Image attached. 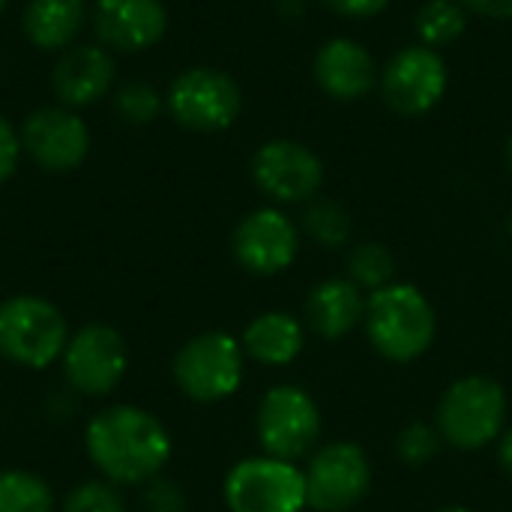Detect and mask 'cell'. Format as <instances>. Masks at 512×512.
Returning <instances> with one entry per match:
<instances>
[{
  "label": "cell",
  "mask_w": 512,
  "mask_h": 512,
  "mask_svg": "<svg viewBox=\"0 0 512 512\" xmlns=\"http://www.w3.org/2000/svg\"><path fill=\"white\" fill-rule=\"evenodd\" d=\"M366 300H369V294H363L348 276L321 279L306 294L303 324L312 336H318L324 342H339V339L351 336L357 327H363Z\"/></svg>",
  "instance_id": "obj_17"
},
{
  "label": "cell",
  "mask_w": 512,
  "mask_h": 512,
  "mask_svg": "<svg viewBox=\"0 0 512 512\" xmlns=\"http://www.w3.org/2000/svg\"><path fill=\"white\" fill-rule=\"evenodd\" d=\"M324 414L300 384H273L255 405L258 450L285 462H306L321 447Z\"/></svg>",
  "instance_id": "obj_6"
},
{
  "label": "cell",
  "mask_w": 512,
  "mask_h": 512,
  "mask_svg": "<svg viewBox=\"0 0 512 512\" xmlns=\"http://www.w3.org/2000/svg\"><path fill=\"white\" fill-rule=\"evenodd\" d=\"M24 153L45 171H75L90 156V129L69 108H36L21 126Z\"/></svg>",
  "instance_id": "obj_14"
},
{
  "label": "cell",
  "mask_w": 512,
  "mask_h": 512,
  "mask_svg": "<svg viewBox=\"0 0 512 512\" xmlns=\"http://www.w3.org/2000/svg\"><path fill=\"white\" fill-rule=\"evenodd\" d=\"M444 450V438L435 429V423L414 420L396 435V456L405 468H426L438 459Z\"/></svg>",
  "instance_id": "obj_26"
},
{
  "label": "cell",
  "mask_w": 512,
  "mask_h": 512,
  "mask_svg": "<svg viewBox=\"0 0 512 512\" xmlns=\"http://www.w3.org/2000/svg\"><path fill=\"white\" fill-rule=\"evenodd\" d=\"M252 180L273 204H309L324 186L321 156L294 138H273L252 156Z\"/></svg>",
  "instance_id": "obj_12"
},
{
  "label": "cell",
  "mask_w": 512,
  "mask_h": 512,
  "mask_svg": "<svg viewBox=\"0 0 512 512\" xmlns=\"http://www.w3.org/2000/svg\"><path fill=\"white\" fill-rule=\"evenodd\" d=\"M57 366L72 396L108 399L126 381L129 345L117 327L105 321H90L72 330Z\"/></svg>",
  "instance_id": "obj_7"
},
{
  "label": "cell",
  "mask_w": 512,
  "mask_h": 512,
  "mask_svg": "<svg viewBox=\"0 0 512 512\" xmlns=\"http://www.w3.org/2000/svg\"><path fill=\"white\" fill-rule=\"evenodd\" d=\"M84 21L87 0H30L21 15V30L39 51H66Z\"/></svg>",
  "instance_id": "obj_20"
},
{
  "label": "cell",
  "mask_w": 512,
  "mask_h": 512,
  "mask_svg": "<svg viewBox=\"0 0 512 512\" xmlns=\"http://www.w3.org/2000/svg\"><path fill=\"white\" fill-rule=\"evenodd\" d=\"M246 363L249 360L243 354L240 336L225 330H204L177 348L171 360V378L189 402L219 405L243 387Z\"/></svg>",
  "instance_id": "obj_5"
},
{
  "label": "cell",
  "mask_w": 512,
  "mask_h": 512,
  "mask_svg": "<svg viewBox=\"0 0 512 512\" xmlns=\"http://www.w3.org/2000/svg\"><path fill=\"white\" fill-rule=\"evenodd\" d=\"M21 132L0 114V183H6L21 162Z\"/></svg>",
  "instance_id": "obj_29"
},
{
  "label": "cell",
  "mask_w": 512,
  "mask_h": 512,
  "mask_svg": "<svg viewBox=\"0 0 512 512\" xmlns=\"http://www.w3.org/2000/svg\"><path fill=\"white\" fill-rule=\"evenodd\" d=\"M162 96L153 84L147 81H129L117 90L114 96V108L117 114L132 123V126H144V123H153L162 111Z\"/></svg>",
  "instance_id": "obj_27"
},
{
  "label": "cell",
  "mask_w": 512,
  "mask_h": 512,
  "mask_svg": "<svg viewBox=\"0 0 512 512\" xmlns=\"http://www.w3.org/2000/svg\"><path fill=\"white\" fill-rule=\"evenodd\" d=\"M72 330L57 303L42 294H9L0 300V360L27 372L60 363Z\"/></svg>",
  "instance_id": "obj_4"
},
{
  "label": "cell",
  "mask_w": 512,
  "mask_h": 512,
  "mask_svg": "<svg viewBox=\"0 0 512 512\" xmlns=\"http://www.w3.org/2000/svg\"><path fill=\"white\" fill-rule=\"evenodd\" d=\"M345 276L363 294H375V291H381V288L396 282V258L378 240L354 243L348 249V258H345Z\"/></svg>",
  "instance_id": "obj_23"
},
{
  "label": "cell",
  "mask_w": 512,
  "mask_h": 512,
  "mask_svg": "<svg viewBox=\"0 0 512 512\" xmlns=\"http://www.w3.org/2000/svg\"><path fill=\"white\" fill-rule=\"evenodd\" d=\"M300 231H306L324 249H342L351 240V216L330 198H312L303 210Z\"/></svg>",
  "instance_id": "obj_24"
},
{
  "label": "cell",
  "mask_w": 512,
  "mask_h": 512,
  "mask_svg": "<svg viewBox=\"0 0 512 512\" xmlns=\"http://www.w3.org/2000/svg\"><path fill=\"white\" fill-rule=\"evenodd\" d=\"M138 504L144 512H186L189 510V498L183 492V486L177 480H171L168 474L153 477L150 483H144L138 489Z\"/></svg>",
  "instance_id": "obj_28"
},
{
  "label": "cell",
  "mask_w": 512,
  "mask_h": 512,
  "mask_svg": "<svg viewBox=\"0 0 512 512\" xmlns=\"http://www.w3.org/2000/svg\"><path fill=\"white\" fill-rule=\"evenodd\" d=\"M468 15H480L489 21H512V0H459Z\"/></svg>",
  "instance_id": "obj_31"
},
{
  "label": "cell",
  "mask_w": 512,
  "mask_h": 512,
  "mask_svg": "<svg viewBox=\"0 0 512 512\" xmlns=\"http://www.w3.org/2000/svg\"><path fill=\"white\" fill-rule=\"evenodd\" d=\"M312 512H351L372 492V459L354 441L321 444L303 465Z\"/></svg>",
  "instance_id": "obj_9"
},
{
  "label": "cell",
  "mask_w": 512,
  "mask_h": 512,
  "mask_svg": "<svg viewBox=\"0 0 512 512\" xmlns=\"http://www.w3.org/2000/svg\"><path fill=\"white\" fill-rule=\"evenodd\" d=\"M363 330L378 357L405 366L432 351L438 339V312L417 285L396 279L369 294Z\"/></svg>",
  "instance_id": "obj_2"
},
{
  "label": "cell",
  "mask_w": 512,
  "mask_h": 512,
  "mask_svg": "<svg viewBox=\"0 0 512 512\" xmlns=\"http://www.w3.org/2000/svg\"><path fill=\"white\" fill-rule=\"evenodd\" d=\"M507 168L512 171V135L507 138Z\"/></svg>",
  "instance_id": "obj_34"
},
{
  "label": "cell",
  "mask_w": 512,
  "mask_h": 512,
  "mask_svg": "<svg viewBox=\"0 0 512 512\" xmlns=\"http://www.w3.org/2000/svg\"><path fill=\"white\" fill-rule=\"evenodd\" d=\"M51 483L27 468H0V512H57Z\"/></svg>",
  "instance_id": "obj_21"
},
{
  "label": "cell",
  "mask_w": 512,
  "mask_h": 512,
  "mask_svg": "<svg viewBox=\"0 0 512 512\" xmlns=\"http://www.w3.org/2000/svg\"><path fill=\"white\" fill-rule=\"evenodd\" d=\"M495 447H498V465H501V471L512 480V423L504 429V435L498 438Z\"/></svg>",
  "instance_id": "obj_32"
},
{
  "label": "cell",
  "mask_w": 512,
  "mask_h": 512,
  "mask_svg": "<svg viewBox=\"0 0 512 512\" xmlns=\"http://www.w3.org/2000/svg\"><path fill=\"white\" fill-rule=\"evenodd\" d=\"M435 512H474V510H468V507H462V504H447V507H441V510H435Z\"/></svg>",
  "instance_id": "obj_33"
},
{
  "label": "cell",
  "mask_w": 512,
  "mask_h": 512,
  "mask_svg": "<svg viewBox=\"0 0 512 512\" xmlns=\"http://www.w3.org/2000/svg\"><path fill=\"white\" fill-rule=\"evenodd\" d=\"M57 512H129V501L120 486L105 477H90L75 483L57 501Z\"/></svg>",
  "instance_id": "obj_25"
},
{
  "label": "cell",
  "mask_w": 512,
  "mask_h": 512,
  "mask_svg": "<svg viewBox=\"0 0 512 512\" xmlns=\"http://www.w3.org/2000/svg\"><path fill=\"white\" fill-rule=\"evenodd\" d=\"M330 12L342 18H375L381 15L393 0H321Z\"/></svg>",
  "instance_id": "obj_30"
},
{
  "label": "cell",
  "mask_w": 512,
  "mask_h": 512,
  "mask_svg": "<svg viewBox=\"0 0 512 512\" xmlns=\"http://www.w3.org/2000/svg\"><path fill=\"white\" fill-rule=\"evenodd\" d=\"M96 39L114 51H147L168 30V9L162 0H96Z\"/></svg>",
  "instance_id": "obj_16"
},
{
  "label": "cell",
  "mask_w": 512,
  "mask_h": 512,
  "mask_svg": "<svg viewBox=\"0 0 512 512\" xmlns=\"http://www.w3.org/2000/svg\"><path fill=\"white\" fill-rule=\"evenodd\" d=\"M306 336L309 330L303 318L285 309H267L243 327L240 345L249 363L264 369H285L303 354Z\"/></svg>",
  "instance_id": "obj_19"
},
{
  "label": "cell",
  "mask_w": 512,
  "mask_h": 512,
  "mask_svg": "<svg viewBox=\"0 0 512 512\" xmlns=\"http://www.w3.org/2000/svg\"><path fill=\"white\" fill-rule=\"evenodd\" d=\"M222 501L228 512H306L303 465L267 453L246 456L228 468Z\"/></svg>",
  "instance_id": "obj_8"
},
{
  "label": "cell",
  "mask_w": 512,
  "mask_h": 512,
  "mask_svg": "<svg viewBox=\"0 0 512 512\" xmlns=\"http://www.w3.org/2000/svg\"><path fill=\"white\" fill-rule=\"evenodd\" d=\"M6 3H9V0H0V12H3V9H6Z\"/></svg>",
  "instance_id": "obj_35"
},
{
  "label": "cell",
  "mask_w": 512,
  "mask_h": 512,
  "mask_svg": "<svg viewBox=\"0 0 512 512\" xmlns=\"http://www.w3.org/2000/svg\"><path fill=\"white\" fill-rule=\"evenodd\" d=\"M468 9L459 0H426L417 9L414 30L420 45H429L435 51L459 42L468 30Z\"/></svg>",
  "instance_id": "obj_22"
},
{
  "label": "cell",
  "mask_w": 512,
  "mask_h": 512,
  "mask_svg": "<svg viewBox=\"0 0 512 512\" xmlns=\"http://www.w3.org/2000/svg\"><path fill=\"white\" fill-rule=\"evenodd\" d=\"M315 84L336 102H357L366 99L378 87V63L372 51L351 39V36H333L327 39L312 60Z\"/></svg>",
  "instance_id": "obj_15"
},
{
  "label": "cell",
  "mask_w": 512,
  "mask_h": 512,
  "mask_svg": "<svg viewBox=\"0 0 512 512\" xmlns=\"http://www.w3.org/2000/svg\"><path fill=\"white\" fill-rule=\"evenodd\" d=\"M510 417V399L501 381L489 375H462L456 378L435 405V429L444 438V447L459 453H480L495 447Z\"/></svg>",
  "instance_id": "obj_3"
},
{
  "label": "cell",
  "mask_w": 512,
  "mask_h": 512,
  "mask_svg": "<svg viewBox=\"0 0 512 512\" xmlns=\"http://www.w3.org/2000/svg\"><path fill=\"white\" fill-rule=\"evenodd\" d=\"M300 234V225L282 207H258L237 222L231 234V255L246 273L270 279L297 261Z\"/></svg>",
  "instance_id": "obj_13"
},
{
  "label": "cell",
  "mask_w": 512,
  "mask_h": 512,
  "mask_svg": "<svg viewBox=\"0 0 512 512\" xmlns=\"http://www.w3.org/2000/svg\"><path fill=\"white\" fill-rule=\"evenodd\" d=\"M81 444L96 474L120 489H141L153 477L165 474L174 456L168 426L153 411L132 402L99 408L84 423Z\"/></svg>",
  "instance_id": "obj_1"
},
{
  "label": "cell",
  "mask_w": 512,
  "mask_h": 512,
  "mask_svg": "<svg viewBox=\"0 0 512 512\" xmlns=\"http://www.w3.org/2000/svg\"><path fill=\"white\" fill-rule=\"evenodd\" d=\"M51 87L63 108L93 105L114 87V60L102 45L66 48L51 72Z\"/></svg>",
  "instance_id": "obj_18"
},
{
  "label": "cell",
  "mask_w": 512,
  "mask_h": 512,
  "mask_svg": "<svg viewBox=\"0 0 512 512\" xmlns=\"http://www.w3.org/2000/svg\"><path fill=\"white\" fill-rule=\"evenodd\" d=\"M165 105L171 117L192 132H222L240 117L243 93L228 72L192 66L171 81Z\"/></svg>",
  "instance_id": "obj_11"
},
{
  "label": "cell",
  "mask_w": 512,
  "mask_h": 512,
  "mask_svg": "<svg viewBox=\"0 0 512 512\" xmlns=\"http://www.w3.org/2000/svg\"><path fill=\"white\" fill-rule=\"evenodd\" d=\"M447 84L450 69L444 54L420 42L396 51L378 75L381 99L399 117H423L435 111L447 93Z\"/></svg>",
  "instance_id": "obj_10"
}]
</instances>
